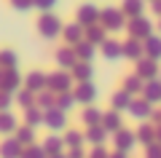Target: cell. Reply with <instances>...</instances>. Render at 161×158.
I'll use <instances>...</instances> for the list:
<instances>
[{"label": "cell", "instance_id": "6da1fadb", "mask_svg": "<svg viewBox=\"0 0 161 158\" xmlns=\"http://www.w3.org/2000/svg\"><path fill=\"white\" fill-rule=\"evenodd\" d=\"M0 153H3V158H19V145L8 142V145H3V147H0Z\"/></svg>", "mask_w": 161, "mask_h": 158}, {"label": "cell", "instance_id": "7a4b0ae2", "mask_svg": "<svg viewBox=\"0 0 161 158\" xmlns=\"http://www.w3.org/2000/svg\"><path fill=\"white\" fill-rule=\"evenodd\" d=\"M24 158H43V153H40V150H32V153H27Z\"/></svg>", "mask_w": 161, "mask_h": 158}, {"label": "cell", "instance_id": "3957f363", "mask_svg": "<svg viewBox=\"0 0 161 158\" xmlns=\"http://www.w3.org/2000/svg\"><path fill=\"white\" fill-rule=\"evenodd\" d=\"M40 6L46 8V6H54V0H40Z\"/></svg>", "mask_w": 161, "mask_h": 158}]
</instances>
